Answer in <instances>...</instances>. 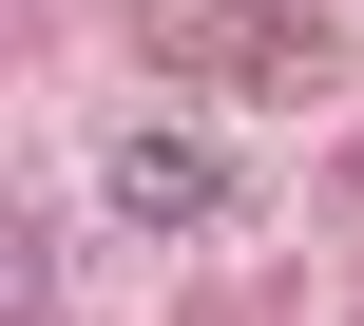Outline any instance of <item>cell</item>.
<instances>
[{
    "label": "cell",
    "instance_id": "cell-1",
    "mask_svg": "<svg viewBox=\"0 0 364 326\" xmlns=\"http://www.w3.org/2000/svg\"><path fill=\"white\" fill-rule=\"evenodd\" d=\"M134 38L173 77H230V96H326V0H154Z\"/></svg>",
    "mask_w": 364,
    "mask_h": 326
},
{
    "label": "cell",
    "instance_id": "cell-2",
    "mask_svg": "<svg viewBox=\"0 0 364 326\" xmlns=\"http://www.w3.org/2000/svg\"><path fill=\"white\" fill-rule=\"evenodd\" d=\"M96 173H115L134 231H211V211H230V154H211V135H115Z\"/></svg>",
    "mask_w": 364,
    "mask_h": 326
}]
</instances>
